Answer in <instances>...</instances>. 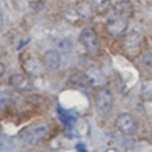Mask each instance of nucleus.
<instances>
[{
	"label": "nucleus",
	"instance_id": "nucleus-5",
	"mask_svg": "<svg viewBox=\"0 0 152 152\" xmlns=\"http://www.w3.org/2000/svg\"><path fill=\"white\" fill-rule=\"evenodd\" d=\"M80 42L84 46V49L90 53H96L99 51V40L96 33L89 28L86 27L80 33Z\"/></svg>",
	"mask_w": 152,
	"mask_h": 152
},
{
	"label": "nucleus",
	"instance_id": "nucleus-8",
	"mask_svg": "<svg viewBox=\"0 0 152 152\" xmlns=\"http://www.w3.org/2000/svg\"><path fill=\"white\" fill-rule=\"evenodd\" d=\"M8 82H10L11 87H13L14 89H17L19 91H30V90L33 89V84H32L30 77L24 75V74H13V75H11Z\"/></svg>",
	"mask_w": 152,
	"mask_h": 152
},
{
	"label": "nucleus",
	"instance_id": "nucleus-10",
	"mask_svg": "<svg viewBox=\"0 0 152 152\" xmlns=\"http://www.w3.org/2000/svg\"><path fill=\"white\" fill-rule=\"evenodd\" d=\"M133 4L128 0H120L113 5V12L116 15L129 18L133 14Z\"/></svg>",
	"mask_w": 152,
	"mask_h": 152
},
{
	"label": "nucleus",
	"instance_id": "nucleus-13",
	"mask_svg": "<svg viewBox=\"0 0 152 152\" xmlns=\"http://www.w3.org/2000/svg\"><path fill=\"white\" fill-rule=\"evenodd\" d=\"M14 147V142L11 137L6 134L0 135V152H8Z\"/></svg>",
	"mask_w": 152,
	"mask_h": 152
},
{
	"label": "nucleus",
	"instance_id": "nucleus-9",
	"mask_svg": "<svg viewBox=\"0 0 152 152\" xmlns=\"http://www.w3.org/2000/svg\"><path fill=\"white\" fill-rule=\"evenodd\" d=\"M61 63H62V58L57 50H48L44 53V65L46 69L55 71L59 69Z\"/></svg>",
	"mask_w": 152,
	"mask_h": 152
},
{
	"label": "nucleus",
	"instance_id": "nucleus-7",
	"mask_svg": "<svg viewBox=\"0 0 152 152\" xmlns=\"http://www.w3.org/2000/svg\"><path fill=\"white\" fill-rule=\"evenodd\" d=\"M86 80L87 83L94 88H102L107 83L106 75L102 72V70L97 66H90L86 71Z\"/></svg>",
	"mask_w": 152,
	"mask_h": 152
},
{
	"label": "nucleus",
	"instance_id": "nucleus-15",
	"mask_svg": "<svg viewBox=\"0 0 152 152\" xmlns=\"http://www.w3.org/2000/svg\"><path fill=\"white\" fill-rule=\"evenodd\" d=\"M58 112H59V119L63 121V124H64L65 126L71 127V126L76 122V118H74L71 114H69V113H66V112L62 110L61 108L58 109Z\"/></svg>",
	"mask_w": 152,
	"mask_h": 152
},
{
	"label": "nucleus",
	"instance_id": "nucleus-2",
	"mask_svg": "<svg viewBox=\"0 0 152 152\" xmlns=\"http://www.w3.org/2000/svg\"><path fill=\"white\" fill-rule=\"evenodd\" d=\"M115 126L121 133L126 135H133L138 129L137 120L129 113H121L115 120Z\"/></svg>",
	"mask_w": 152,
	"mask_h": 152
},
{
	"label": "nucleus",
	"instance_id": "nucleus-3",
	"mask_svg": "<svg viewBox=\"0 0 152 152\" xmlns=\"http://www.w3.org/2000/svg\"><path fill=\"white\" fill-rule=\"evenodd\" d=\"M95 103H96L97 109L101 113H104V114L108 113L113 107V95H112V93L104 87L97 88V90L95 93Z\"/></svg>",
	"mask_w": 152,
	"mask_h": 152
},
{
	"label": "nucleus",
	"instance_id": "nucleus-19",
	"mask_svg": "<svg viewBox=\"0 0 152 152\" xmlns=\"http://www.w3.org/2000/svg\"><path fill=\"white\" fill-rule=\"evenodd\" d=\"M30 6L34 11H40L45 6V0H30Z\"/></svg>",
	"mask_w": 152,
	"mask_h": 152
},
{
	"label": "nucleus",
	"instance_id": "nucleus-14",
	"mask_svg": "<svg viewBox=\"0 0 152 152\" xmlns=\"http://www.w3.org/2000/svg\"><path fill=\"white\" fill-rule=\"evenodd\" d=\"M141 96L144 100L152 102V80L144 82L141 86Z\"/></svg>",
	"mask_w": 152,
	"mask_h": 152
},
{
	"label": "nucleus",
	"instance_id": "nucleus-6",
	"mask_svg": "<svg viewBox=\"0 0 152 152\" xmlns=\"http://www.w3.org/2000/svg\"><path fill=\"white\" fill-rule=\"evenodd\" d=\"M141 43H142V36L139 32L133 31V32H129L126 34V37L122 42V46L127 53L137 55L139 52Z\"/></svg>",
	"mask_w": 152,
	"mask_h": 152
},
{
	"label": "nucleus",
	"instance_id": "nucleus-4",
	"mask_svg": "<svg viewBox=\"0 0 152 152\" xmlns=\"http://www.w3.org/2000/svg\"><path fill=\"white\" fill-rule=\"evenodd\" d=\"M127 19L128 18L116 15V14H113L112 17H109L106 23V28L108 33H110L112 36H121L127 30V26H128Z\"/></svg>",
	"mask_w": 152,
	"mask_h": 152
},
{
	"label": "nucleus",
	"instance_id": "nucleus-22",
	"mask_svg": "<svg viewBox=\"0 0 152 152\" xmlns=\"http://www.w3.org/2000/svg\"><path fill=\"white\" fill-rule=\"evenodd\" d=\"M2 23H4V14H2V11H1V8H0V27H1Z\"/></svg>",
	"mask_w": 152,
	"mask_h": 152
},
{
	"label": "nucleus",
	"instance_id": "nucleus-21",
	"mask_svg": "<svg viewBox=\"0 0 152 152\" xmlns=\"http://www.w3.org/2000/svg\"><path fill=\"white\" fill-rule=\"evenodd\" d=\"M4 74H5V65L0 62V78L2 77V75H4Z\"/></svg>",
	"mask_w": 152,
	"mask_h": 152
},
{
	"label": "nucleus",
	"instance_id": "nucleus-17",
	"mask_svg": "<svg viewBox=\"0 0 152 152\" xmlns=\"http://www.w3.org/2000/svg\"><path fill=\"white\" fill-rule=\"evenodd\" d=\"M141 65L150 72H152V52H146L141 57Z\"/></svg>",
	"mask_w": 152,
	"mask_h": 152
},
{
	"label": "nucleus",
	"instance_id": "nucleus-1",
	"mask_svg": "<svg viewBox=\"0 0 152 152\" xmlns=\"http://www.w3.org/2000/svg\"><path fill=\"white\" fill-rule=\"evenodd\" d=\"M49 133V127L46 124H33L25 127L19 134L23 141L28 144H36L44 139Z\"/></svg>",
	"mask_w": 152,
	"mask_h": 152
},
{
	"label": "nucleus",
	"instance_id": "nucleus-18",
	"mask_svg": "<svg viewBox=\"0 0 152 152\" xmlns=\"http://www.w3.org/2000/svg\"><path fill=\"white\" fill-rule=\"evenodd\" d=\"M11 100V94L5 90H0V109L8 104Z\"/></svg>",
	"mask_w": 152,
	"mask_h": 152
},
{
	"label": "nucleus",
	"instance_id": "nucleus-16",
	"mask_svg": "<svg viewBox=\"0 0 152 152\" xmlns=\"http://www.w3.org/2000/svg\"><path fill=\"white\" fill-rule=\"evenodd\" d=\"M57 46H58V49H59L62 52L68 53V52H70V51L72 50V42H71L69 38H63V39H61V40L57 43Z\"/></svg>",
	"mask_w": 152,
	"mask_h": 152
},
{
	"label": "nucleus",
	"instance_id": "nucleus-11",
	"mask_svg": "<svg viewBox=\"0 0 152 152\" xmlns=\"http://www.w3.org/2000/svg\"><path fill=\"white\" fill-rule=\"evenodd\" d=\"M23 65H24L25 71L30 75H40V74H43V70H44V66H45V65H43V63L38 58H34V57L27 58L24 62Z\"/></svg>",
	"mask_w": 152,
	"mask_h": 152
},
{
	"label": "nucleus",
	"instance_id": "nucleus-12",
	"mask_svg": "<svg viewBox=\"0 0 152 152\" xmlns=\"http://www.w3.org/2000/svg\"><path fill=\"white\" fill-rule=\"evenodd\" d=\"M91 6L96 13L103 14L113 6V0H91Z\"/></svg>",
	"mask_w": 152,
	"mask_h": 152
},
{
	"label": "nucleus",
	"instance_id": "nucleus-20",
	"mask_svg": "<svg viewBox=\"0 0 152 152\" xmlns=\"http://www.w3.org/2000/svg\"><path fill=\"white\" fill-rule=\"evenodd\" d=\"M75 148H76V151H77V152H88V151H87V147H86V145H83L82 142H78V144H76Z\"/></svg>",
	"mask_w": 152,
	"mask_h": 152
}]
</instances>
